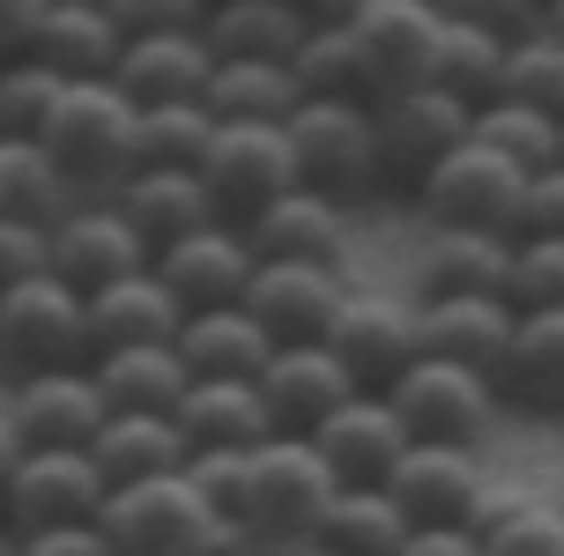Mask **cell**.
I'll use <instances>...</instances> for the list:
<instances>
[{
	"mask_svg": "<svg viewBox=\"0 0 564 556\" xmlns=\"http://www.w3.org/2000/svg\"><path fill=\"white\" fill-rule=\"evenodd\" d=\"M134 119H141V105L112 75H97V83L59 89V105L37 127V141L53 149V164L75 178L83 200H112V186L134 171Z\"/></svg>",
	"mask_w": 564,
	"mask_h": 556,
	"instance_id": "cell-1",
	"label": "cell"
},
{
	"mask_svg": "<svg viewBox=\"0 0 564 556\" xmlns=\"http://www.w3.org/2000/svg\"><path fill=\"white\" fill-rule=\"evenodd\" d=\"M97 527L112 534L119 556H208L224 534V512L178 468V475H149V482H119L97 512Z\"/></svg>",
	"mask_w": 564,
	"mask_h": 556,
	"instance_id": "cell-2",
	"label": "cell"
},
{
	"mask_svg": "<svg viewBox=\"0 0 564 556\" xmlns=\"http://www.w3.org/2000/svg\"><path fill=\"white\" fill-rule=\"evenodd\" d=\"M290 149H297V178L349 208L387 186L379 127H371V105H357V97H305L290 119Z\"/></svg>",
	"mask_w": 564,
	"mask_h": 556,
	"instance_id": "cell-3",
	"label": "cell"
},
{
	"mask_svg": "<svg viewBox=\"0 0 564 556\" xmlns=\"http://www.w3.org/2000/svg\"><path fill=\"white\" fill-rule=\"evenodd\" d=\"M416 216L431 230H512L520 238V200H528V171L506 164L498 149H482L476 134L460 141L453 156L423 171L416 186Z\"/></svg>",
	"mask_w": 564,
	"mask_h": 556,
	"instance_id": "cell-4",
	"label": "cell"
},
{
	"mask_svg": "<svg viewBox=\"0 0 564 556\" xmlns=\"http://www.w3.org/2000/svg\"><path fill=\"white\" fill-rule=\"evenodd\" d=\"M387 401H394V416L409 423L416 445H468V453L506 416V386L490 371H468V363H446V357H416L387 386Z\"/></svg>",
	"mask_w": 564,
	"mask_h": 556,
	"instance_id": "cell-5",
	"label": "cell"
},
{
	"mask_svg": "<svg viewBox=\"0 0 564 556\" xmlns=\"http://www.w3.org/2000/svg\"><path fill=\"white\" fill-rule=\"evenodd\" d=\"M89 297L67 275H30L0 290V363L45 371V363H89Z\"/></svg>",
	"mask_w": 564,
	"mask_h": 556,
	"instance_id": "cell-6",
	"label": "cell"
},
{
	"mask_svg": "<svg viewBox=\"0 0 564 556\" xmlns=\"http://www.w3.org/2000/svg\"><path fill=\"white\" fill-rule=\"evenodd\" d=\"M335 468L319 460V445L297 430H275L253 445V498H246V527L275 534V542H305L319 527V512L335 504Z\"/></svg>",
	"mask_w": 564,
	"mask_h": 556,
	"instance_id": "cell-7",
	"label": "cell"
},
{
	"mask_svg": "<svg viewBox=\"0 0 564 556\" xmlns=\"http://www.w3.org/2000/svg\"><path fill=\"white\" fill-rule=\"evenodd\" d=\"M371 127H379V156H387V186H416L423 171L453 156L468 127H476V105L453 97L438 83H401L371 105Z\"/></svg>",
	"mask_w": 564,
	"mask_h": 556,
	"instance_id": "cell-8",
	"label": "cell"
},
{
	"mask_svg": "<svg viewBox=\"0 0 564 556\" xmlns=\"http://www.w3.org/2000/svg\"><path fill=\"white\" fill-rule=\"evenodd\" d=\"M200 178L230 222L260 216L275 194L297 186V149H290V127H253V119H216V141L200 156Z\"/></svg>",
	"mask_w": 564,
	"mask_h": 556,
	"instance_id": "cell-9",
	"label": "cell"
},
{
	"mask_svg": "<svg viewBox=\"0 0 564 556\" xmlns=\"http://www.w3.org/2000/svg\"><path fill=\"white\" fill-rule=\"evenodd\" d=\"M112 498V482L105 468L89 460L83 445H37L23 453V468H15V490H8V512H0V527L15 534H45V527H75V520H97Z\"/></svg>",
	"mask_w": 564,
	"mask_h": 556,
	"instance_id": "cell-10",
	"label": "cell"
},
{
	"mask_svg": "<svg viewBox=\"0 0 564 556\" xmlns=\"http://www.w3.org/2000/svg\"><path fill=\"white\" fill-rule=\"evenodd\" d=\"M8 423L23 430V445L37 453V445H83L105 430V416H112V401H105V386H97V371L89 363H45V371H15L8 379Z\"/></svg>",
	"mask_w": 564,
	"mask_h": 556,
	"instance_id": "cell-11",
	"label": "cell"
},
{
	"mask_svg": "<svg viewBox=\"0 0 564 556\" xmlns=\"http://www.w3.org/2000/svg\"><path fill=\"white\" fill-rule=\"evenodd\" d=\"M327 349L349 363V379L371 393H387L423 357V327H416V297H394V290H349V305L335 312L327 327Z\"/></svg>",
	"mask_w": 564,
	"mask_h": 556,
	"instance_id": "cell-12",
	"label": "cell"
},
{
	"mask_svg": "<svg viewBox=\"0 0 564 556\" xmlns=\"http://www.w3.org/2000/svg\"><path fill=\"white\" fill-rule=\"evenodd\" d=\"M349 268H319V260H260L246 282V312L275 341H327L335 312L349 305Z\"/></svg>",
	"mask_w": 564,
	"mask_h": 556,
	"instance_id": "cell-13",
	"label": "cell"
},
{
	"mask_svg": "<svg viewBox=\"0 0 564 556\" xmlns=\"http://www.w3.org/2000/svg\"><path fill=\"white\" fill-rule=\"evenodd\" d=\"M246 238H253L260 260H319V268H349V246H357V208L319 186H290L275 194L260 216H246Z\"/></svg>",
	"mask_w": 564,
	"mask_h": 556,
	"instance_id": "cell-14",
	"label": "cell"
},
{
	"mask_svg": "<svg viewBox=\"0 0 564 556\" xmlns=\"http://www.w3.org/2000/svg\"><path fill=\"white\" fill-rule=\"evenodd\" d=\"M141 268H156V252H149V238L119 216L112 200H83V208L53 230V275H67L83 297L141 275Z\"/></svg>",
	"mask_w": 564,
	"mask_h": 556,
	"instance_id": "cell-15",
	"label": "cell"
},
{
	"mask_svg": "<svg viewBox=\"0 0 564 556\" xmlns=\"http://www.w3.org/2000/svg\"><path fill=\"white\" fill-rule=\"evenodd\" d=\"M387 490L416 527H468L476 498L490 490V468L468 445H409L387 475Z\"/></svg>",
	"mask_w": 564,
	"mask_h": 556,
	"instance_id": "cell-16",
	"label": "cell"
},
{
	"mask_svg": "<svg viewBox=\"0 0 564 556\" xmlns=\"http://www.w3.org/2000/svg\"><path fill=\"white\" fill-rule=\"evenodd\" d=\"M305 438L319 445V460L335 468V482H387L394 460L416 445V438H409V423L394 416V401H387V393H371V386L349 393L327 423H312Z\"/></svg>",
	"mask_w": 564,
	"mask_h": 556,
	"instance_id": "cell-17",
	"label": "cell"
},
{
	"mask_svg": "<svg viewBox=\"0 0 564 556\" xmlns=\"http://www.w3.org/2000/svg\"><path fill=\"white\" fill-rule=\"evenodd\" d=\"M260 252L246 238V222H208L194 238H178V246L156 252V275L171 282V297L186 312H208V305H238L246 297V282H253Z\"/></svg>",
	"mask_w": 564,
	"mask_h": 556,
	"instance_id": "cell-18",
	"label": "cell"
},
{
	"mask_svg": "<svg viewBox=\"0 0 564 556\" xmlns=\"http://www.w3.org/2000/svg\"><path fill=\"white\" fill-rule=\"evenodd\" d=\"M112 208L149 238V252L178 246V238H194V230H208V222H230L224 208H216V194H208V178H200V171H178V164L127 171V178L112 186Z\"/></svg>",
	"mask_w": 564,
	"mask_h": 556,
	"instance_id": "cell-19",
	"label": "cell"
},
{
	"mask_svg": "<svg viewBox=\"0 0 564 556\" xmlns=\"http://www.w3.org/2000/svg\"><path fill=\"white\" fill-rule=\"evenodd\" d=\"M260 393H268L275 430H297V438H305L312 423H327L349 393H365V386L349 379V363H341L327 341H275V357L260 371Z\"/></svg>",
	"mask_w": 564,
	"mask_h": 556,
	"instance_id": "cell-20",
	"label": "cell"
},
{
	"mask_svg": "<svg viewBox=\"0 0 564 556\" xmlns=\"http://www.w3.org/2000/svg\"><path fill=\"white\" fill-rule=\"evenodd\" d=\"M423 357L468 363V371H506V349L520 334V305L512 297H416Z\"/></svg>",
	"mask_w": 564,
	"mask_h": 556,
	"instance_id": "cell-21",
	"label": "cell"
},
{
	"mask_svg": "<svg viewBox=\"0 0 564 556\" xmlns=\"http://www.w3.org/2000/svg\"><path fill=\"white\" fill-rule=\"evenodd\" d=\"M512 230H431L416 252V297H512Z\"/></svg>",
	"mask_w": 564,
	"mask_h": 556,
	"instance_id": "cell-22",
	"label": "cell"
},
{
	"mask_svg": "<svg viewBox=\"0 0 564 556\" xmlns=\"http://www.w3.org/2000/svg\"><path fill=\"white\" fill-rule=\"evenodd\" d=\"M216 75V53H208V37L200 30H164V37H127V53H119L112 83L134 97L141 111L149 105H194L200 89Z\"/></svg>",
	"mask_w": 564,
	"mask_h": 556,
	"instance_id": "cell-23",
	"label": "cell"
},
{
	"mask_svg": "<svg viewBox=\"0 0 564 556\" xmlns=\"http://www.w3.org/2000/svg\"><path fill=\"white\" fill-rule=\"evenodd\" d=\"M97 386L112 401V416H178V401L194 386V371L178 357V341H141V349H97L89 357Z\"/></svg>",
	"mask_w": 564,
	"mask_h": 556,
	"instance_id": "cell-24",
	"label": "cell"
},
{
	"mask_svg": "<svg viewBox=\"0 0 564 556\" xmlns=\"http://www.w3.org/2000/svg\"><path fill=\"white\" fill-rule=\"evenodd\" d=\"M178 430L194 438V453H230V445L253 453L275 438V416H268L260 379H194L178 401Z\"/></svg>",
	"mask_w": 564,
	"mask_h": 556,
	"instance_id": "cell-25",
	"label": "cell"
},
{
	"mask_svg": "<svg viewBox=\"0 0 564 556\" xmlns=\"http://www.w3.org/2000/svg\"><path fill=\"white\" fill-rule=\"evenodd\" d=\"M208 53L216 59H297L312 37L305 0H208Z\"/></svg>",
	"mask_w": 564,
	"mask_h": 556,
	"instance_id": "cell-26",
	"label": "cell"
},
{
	"mask_svg": "<svg viewBox=\"0 0 564 556\" xmlns=\"http://www.w3.org/2000/svg\"><path fill=\"white\" fill-rule=\"evenodd\" d=\"M178 357L194 379H260L268 357H275V334L260 327L246 297L238 305H208V312H186L178 327Z\"/></svg>",
	"mask_w": 564,
	"mask_h": 556,
	"instance_id": "cell-27",
	"label": "cell"
},
{
	"mask_svg": "<svg viewBox=\"0 0 564 556\" xmlns=\"http://www.w3.org/2000/svg\"><path fill=\"white\" fill-rule=\"evenodd\" d=\"M30 53L59 67L67 83H97V75H112L119 53H127V30L112 23V8L105 0H59L45 8V23L30 37Z\"/></svg>",
	"mask_w": 564,
	"mask_h": 556,
	"instance_id": "cell-28",
	"label": "cell"
},
{
	"mask_svg": "<svg viewBox=\"0 0 564 556\" xmlns=\"http://www.w3.org/2000/svg\"><path fill=\"white\" fill-rule=\"evenodd\" d=\"M186 327V305L171 297V282L156 268H141V275L112 282V290H97L89 297V341L97 349H141V341H178Z\"/></svg>",
	"mask_w": 564,
	"mask_h": 556,
	"instance_id": "cell-29",
	"label": "cell"
},
{
	"mask_svg": "<svg viewBox=\"0 0 564 556\" xmlns=\"http://www.w3.org/2000/svg\"><path fill=\"white\" fill-rule=\"evenodd\" d=\"M75 208H83V194H75V178L53 164L45 141L37 134H0V216L59 230Z\"/></svg>",
	"mask_w": 564,
	"mask_h": 556,
	"instance_id": "cell-30",
	"label": "cell"
},
{
	"mask_svg": "<svg viewBox=\"0 0 564 556\" xmlns=\"http://www.w3.org/2000/svg\"><path fill=\"white\" fill-rule=\"evenodd\" d=\"M200 105L216 119H253V127H290L305 105L297 59H216V75L200 89Z\"/></svg>",
	"mask_w": 564,
	"mask_h": 556,
	"instance_id": "cell-31",
	"label": "cell"
},
{
	"mask_svg": "<svg viewBox=\"0 0 564 556\" xmlns=\"http://www.w3.org/2000/svg\"><path fill=\"white\" fill-rule=\"evenodd\" d=\"M365 37V53L379 59L387 89L423 83L431 75V53H438V30H446V8L438 0H371L365 23H349Z\"/></svg>",
	"mask_w": 564,
	"mask_h": 556,
	"instance_id": "cell-32",
	"label": "cell"
},
{
	"mask_svg": "<svg viewBox=\"0 0 564 556\" xmlns=\"http://www.w3.org/2000/svg\"><path fill=\"white\" fill-rule=\"evenodd\" d=\"M512 408H535V416H564V305L550 312H520V334L506 349L498 371Z\"/></svg>",
	"mask_w": 564,
	"mask_h": 556,
	"instance_id": "cell-33",
	"label": "cell"
},
{
	"mask_svg": "<svg viewBox=\"0 0 564 556\" xmlns=\"http://www.w3.org/2000/svg\"><path fill=\"white\" fill-rule=\"evenodd\" d=\"M89 460L105 468V482H149V475H178L194 460V438L178 430V416H105V430L89 438Z\"/></svg>",
	"mask_w": 564,
	"mask_h": 556,
	"instance_id": "cell-34",
	"label": "cell"
},
{
	"mask_svg": "<svg viewBox=\"0 0 564 556\" xmlns=\"http://www.w3.org/2000/svg\"><path fill=\"white\" fill-rule=\"evenodd\" d=\"M409 527H416V520L394 504V490H387V482H341L335 504L319 512L312 542H327L335 556H401Z\"/></svg>",
	"mask_w": 564,
	"mask_h": 556,
	"instance_id": "cell-35",
	"label": "cell"
},
{
	"mask_svg": "<svg viewBox=\"0 0 564 556\" xmlns=\"http://www.w3.org/2000/svg\"><path fill=\"white\" fill-rule=\"evenodd\" d=\"M297 83H305V97H357V105L387 97V75L357 30H312L305 53H297Z\"/></svg>",
	"mask_w": 564,
	"mask_h": 556,
	"instance_id": "cell-36",
	"label": "cell"
},
{
	"mask_svg": "<svg viewBox=\"0 0 564 556\" xmlns=\"http://www.w3.org/2000/svg\"><path fill=\"white\" fill-rule=\"evenodd\" d=\"M468 134L482 141V149H498L506 164H520L528 178L550 164H564V134H557V111H535L520 105V97H490V105H476V127Z\"/></svg>",
	"mask_w": 564,
	"mask_h": 556,
	"instance_id": "cell-37",
	"label": "cell"
},
{
	"mask_svg": "<svg viewBox=\"0 0 564 556\" xmlns=\"http://www.w3.org/2000/svg\"><path fill=\"white\" fill-rule=\"evenodd\" d=\"M423 83L453 89V97H468V105H490L498 83H506V37H490V30L453 23V15H446L438 53H431V75H423Z\"/></svg>",
	"mask_w": 564,
	"mask_h": 556,
	"instance_id": "cell-38",
	"label": "cell"
},
{
	"mask_svg": "<svg viewBox=\"0 0 564 556\" xmlns=\"http://www.w3.org/2000/svg\"><path fill=\"white\" fill-rule=\"evenodd\" d=\"M208 141H216V111L200 105H149L134 119V171L141 164H178V171H200L208 156Z\"/></svg>",
	"mask_w": 564,
	"mask_h": 556,
	"instance_id": "cell-39",
	"label": "cell"
},
{
	"mask_svg": "<svg viewBox=\"0 0 564 556\" xmlns=\"http://www.w3.org/2000/svg\"><path fill=\"white\" fill-rule=\"evenodd\" d=\"M498 97H520V105L557 111V119H564V37H557V30H528V37H512Z\"/></svg>",
	"mask_w": 564,
	"mask_h": 556,
	"instance_id": "cell-40",
	"label": "cell"
},
{
	"mask_svg": "<svg viewBox=\"0 0 564 556\" xmlns=\"http://www.w3.org/2000/svg\"><path fill=\"white\" fill-rule=\"evenodd\" d=\"M59 89H67V75L45 67L37 53L0 59V134H37V127L53 119Z\"/></svg>",
	"mask_w": 564,
	"mask_h": 556,
	"instance_id": "cell-41",
	"label": "cell"
},
{
	"mask_svg": "<svg viewBox=\"0 0 564 556\" xmlns=\"http://www.w3.org/2000/svg\"><path fill=\"white\" fill-rule=\"evenodd\" d=\"M512 305L520 312L564 305V238H520V252H512Z\"/></svg>",
	"mask_w": 564,
	"mask_h": 556,
	"instance_id": "cell-42",
	"label": "cell"
},
{
	"mask_svg": "<svg viewBox=\"0 0 564 556\" xmlns=\"http://www.w3.org/2000/svg\"><path fill=\"white\" fill-rule=\"evenodd\" d=\"M186 475L200 482V498L216 504L224 520H246V498H253V453H238V445H230V453H194Z\"/></svg>",
	"mask_w": 564,
	"mask_h": 556,
	"instance_id": "cell-43",
	"label": "cell"
},
{
	"mask_svg": "<svg viewBox=\"0 0 564 556\" xmlns=\"http://www.w3.org/2000/svg\"><path fill=\"white\" fill-rule=\"evenodd\" d=\"M112 23L127 37H164V30H200L208 23V0H105Z\"/></svg>",
	"mask_w": 564,
	"mask_h": 556,
	"instance_id": "cell-44",
	"label": "cell"
},
{
	"mask_svg": "<svg viewBox=\"0 0 564 556\" xmlns=\"http://www.w3.org/2000/svg\"><path fill=\"white\" fill-rule=\"evenodd\" d=\"M30 275H53V230L0 216V290H15Z\"/></svg>",
	"mask_w": 564,
	"mask_h": 556,
	"instance_id": "cell-45",
	"label": "cell"
},
{
	"mask_svg": "<svg viewBox=\"0 0 564 556\" xmlns=\"http://www.w3.org/2000/svg\"><path fill=\"white\" fill-rule=\"evenodd\" d=\"M453 23H476L490 30V37H528V30H542V0H438Z\"/></svg>",
	"mask_w": 564,
	"mask_h": 556,
	"instance_id": "cell-46",
	"label": "cell"
},
{
	"mask_svg": "<svg viewBox=\"0 0 564 556\" xmlns=\"http://www.w3.org/2000/svg\"><path fill=\"white\" fill-rule=\"evenodd\" d=\"M490 556H564V512L557 498H542L528 520H512L506 534H490Z\"/></svg>",
	"mask_w": 564,
	"mask_h": 556,
	"instance_id": "cell-47",
	"label": "cell"
},
{
	"mask_svg": "<svg viewBox=\"0 0 564 556\" xmlns=\"http://www.w3.org/2000/svg\"><path fill=\"white\" fill-rule=\"evenodd\" d=\"M520 238H564V164L535 171L528 178V200H520Z\"/></svg>",
	"mask_w": 564,
	"mask_h": 556,
	"instance_id": "cell-48",
	"label": "cell"
},
{
	"mask_svg": "<svg viewBox=\"0 0 564 556\" xmlns=\"http://www.w3.org/2000/svg\"><path fill=\"white\" fill-rule=\"evenodd\" d=\"M15 556H119L112 534L97 527V520H75V527H45V534H23Z\"/></svg>",
	"mask_w": 564,
	"mask_h": 556,
	"instance_id": "cell-49",
	"label": "cell"
},
{
	"mask_svg": "<svg viewBox=\"0 0 564 556\" xmlns=\"http://www.w3.org/2000/svg\"><path fill=\"white\" fill-rule=\"evenodd\" d=\"M535 504H542L535 490H520V482H498V475H490V490L476 498V512H468V527H476L482 542H490V534H506L512 520H528Z\"/></svg>",
	"mask_w": 564,
	"mask_h": 556,
	"instance_id": "cell-50",
	"label": "cell"
},
{
	"mask_svg": "<svg viewBox=\"0 0 564 556\" xmlns=\"http://www.w3.org/2000/svg\"><path fill=\"white\" fill-rule=\"evenodd\" d=\"M401 556H490V542L476 527H409Z\"/></svg>",
	"mask_w": 564,
	"mask_h": 556,
	"instance_id": "cell-51",
	"label": "cell"
},
{
	"mask_svg": "<svg viewBox=\"0 0 564 556\" xmlns=\"http://www.w3.org/2000/svg\"><path fill=\"white\" fill-rule=\"evenodd\" d=\"M37 23H45V0H0V59L30 53Z\"/></svg>",
	"mask_w": 564,
	"mask_h": 556,
	"instance_id": "cell-52",
	"label": "cell"
},
{
	"mask_svg": "<svg viewBox=\"0 0 564 556\" xmlns=\"http://www.w3.org/2000/svg\"><path fill=\"white\" fill-rule=\"evenodd\" d=\"M275 549H282L275 534L246 527V520H224V534H216V549H208V556H275Z\"/></svg>",
	"mask_w": 564,
	"mask_h": 556,
	"instance_id": "cell-53",
	"label": "cell"
},
{
	"mask_svg": "<svg viewBox=\"0 0 564 556\" xmlns=\"http://www.w3.org/2000/svg\"><path fill=\"white\" fill-rule=\"evenodd\" d=\"M305 15H312V30H349L371 15V0H305Z\"/></svg>",
	"mask_w": 564,
	"mask_h": 556,
	"instance_id": "cell-54",
	"label": "cell"
},
{
	"mask_svg": "<svg viewBox=\"0 0 564 556\" xmlns=\"http://www.w3.org/2000/svg\"><path fill=\"white\" fill-rule=\"evenodd\" d=\"M23 430L8 423V408H0V512H8V490H15V468H23Z\"/></svg>",
	"mask_w": 564,
	"mask_h": 556,
	"instance_id": "cell-55",
	"label": "cell"
},
{
	"mask_svg": "<svg viewBox=\"0 0 564 556\" xmlns=\"http://www.w3.org/2000/svg\"><path fill=\"white\" fill-rule=\"evenodd\" d=\"M275 556H335V549H327V542H312V534H305V542H282Z\"/></svg>",
	"mask_w": 564,
	"mask_h": 556,
	"instance_id": "cell-56",
	"label": "cell"
},
{
	"mask_svg": "<svg viewBox=\"0 0 564 556\" xmlns=\"http://www.w3.org/2000/svg\"><path fill=\"white\" fill-rule=\"evenodd\" d=\"M542 30H557V37H564V0H542Z\"/></svg>",
	"mask_w": 564,
	"mask_h": 556,
	"instance_id": "cell-57",
	"label": "cell"
},
{
	"mask_svg": "<svg viewBox=\"0 0 564 556\" xmlns=\"http://www.w3.org/2000/svg\"><path fill=\"white\" fill-rule=\"evenodd\" d=\"M557 512H564V482H557Z\"/></svg>",
	"mask_w": 564,
	"mask_h": 556,
	"instance_id": "cell-58",
	"label": "cell"
},
{
	"mask_svg": "<svg viewBox=\"0 0 564 556\" xmlns=\"http://www.w3.org/2000/svg\"><path fill=\"white\" fill-rule=\"evenodd\" d=\"M0 401H8V379H0Z\"/></svg>",
	"mask_w": 564,
	"mask_h": 556,
	"instance_id": "cell-59",
	"label": "cell"
},
{
	"mask_svg": "<svg viewBox=\"0 0 564 556\" xmlns=\"http://www.w3.org/2000/svg\"><path fill=\"white\" fill-rule=\"evenodd\" d=\"M45 8H59V0H45Z\"/></svg>",
	"mask_w": 564,
	"mask_h": 556,
	"instance_id": "cell-60",
	"label": "cell"
},
{
	"mask_svg": "<svg viewBox=\"0 0 564 556\" xmlns=\"http://www.w3.org/2000/svg\"><path fill=\"white\" fill-rule=\"evenodd\" d=\"M557 134H564V119H557Z\"/></svg>",
	"mask_w": 564,
	"mask_h": 556,
	"instance_id": "cell-61",
	"label": "cell"
}]
</instances>
